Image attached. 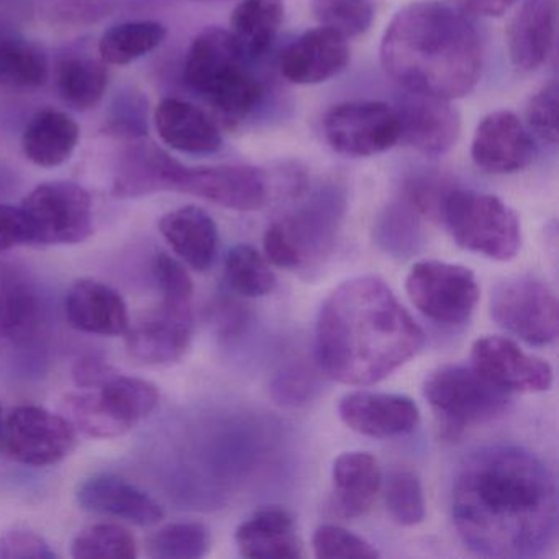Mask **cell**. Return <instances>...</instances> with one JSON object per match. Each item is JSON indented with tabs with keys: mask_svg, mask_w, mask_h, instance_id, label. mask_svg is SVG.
I'll use <instances>...</instances> for the list:
<instances>
[{
	"mask_svg": "<svg viewBox=\"0 0 559 559\" xmlns=\"http://www.w3.org/2000/svg\"><path fill=\"white\" fill-rule=\"evenodd\" d=\"M385 73L407 93L454 100L483 73V45L466 15L437 0L402 8L381 41Z\"/></svg>",
	"mask_w": 559,
	"mask_h": 559,
	"instance_id": "3",
	"label": "cell"
},
{
	"mask_svg": "<svg viewBox=\"0 0 559 559\" xmlns=\"http://www.w3.org/2000/svg\"><path fill=\"white\" fill-rule=\"evenodd\" d=\"M333 507L345 519L371 510L381 487V469L369 453L352 451L336 457L332 469Z\"/></svg>",
	"mask_w": 559,
	"mask_h": 559,
	"instance_id": "28",
	"label": "cell"
},
{
	"mask_svg": "<svg viewBox=\"0 0 559 559\" xmlns=\"http://www.w3.org/2000/svg\"><path fill=\"white\" fill-rule=\"evenodd\" d=\"M453 8L464 15L477 17H500L515 5L516 0H451Z\"/></svg>",
	"mask_w": 559,
	"mask_h": 559,
	"instance_id": "50",
	"label": "cell"
},
{
	"mask_svg": "<svg viewBox=\"0 0 559 559\" xmlns=\"http://www.w3.org/2000/svg\"><path fill=\"white\" fill-rule=\"evenodd\" d=\"M127 348L143 365L169 366L181 361L194 335L191 304L163 300L162 306L145 319L129 326Z\"/></svg>",
	"mask_w": 559,
	"mask_h": 559,
	"instance_id": "14",
	"label": "cell"
},
{
	"mask_svg": "<svg viewBox=\"0 0 559 559\" xmlns=\"http://www.w3.org/2000/svg\"><path fill=\"white\" fill-rule=\"evenodd\" d=\"M247 322L243 309L234 302H224L218 306L217 326L224 336H234L243 329Z\"/></svg>",
	"mask_w": 559,
	"mask_h": 559,
	"instance_id": "51",
	"label": "cell"
},
{
	"mask_svg": "<svg viewBox=\"0 0 559 559\" xmlns=\"http://www.w3.org/2000/svg\"><path fill=\"white\" fill-rule=\"evenodd\" d=\"M401 140L421 155H447L460 140L461 116L451 100L408 93L395 109Z\"/></svg>",
	"mask_w": 559,
	"mask_h": 559,
	"instance_id": "16",
	"label": "cell"
},
{
	"mask_svg": "<svg viewBox=\"0 0 559 559\" xmlns=\"http://www.w3.org/2000/svg\"><path fill=\"white\" fill-rule=\"evenodd\" d=\"M225 280L231 290L243 297L267 296L276 287L273 271L250 245H237L228 251Z\"/></svg>",
	"mask_w": 559,
	"mask_h": 559,
	"instance_id": "35",
	"label": "cell"
},
{
	"mask_svg": "<svg viewBox=\"0 0 559 559\" xmlns=\"http://www.w3.org/2000/svg\"><path fill=\"white\" fill-rule=\"evenodd\" d=\"M211 549V533L199 522H178L159 528L148 539L155 559H199Z\"/></svg>",
	"mask_w": 559,
	"mask_h": 559,
	"instance_id": "36",
	"label": "cell"
},
{
	"mask_svg": "<svg viewBox=\"0 0 559 559\" xmlns=\"http://www.w3.org/2000/svg\"><path fill=\"white\" fill-rule=\"evenodd\" d=\"M80 142V127L68 114L45 109L35 114L22 139L25 156L40 168L64 165Z\"/></svg>",
	"mask_w": 559,
	"mask_h": 559,
	"instance_id": "29",
	"label": "cell"
},
{
	"mask_svg": "<svg viewBox=\"0 0 559 559\" xmlns=\"http://www.w3.org/2000/svg\"><path fill=\"white\" fill-rule=\"evenodd\" d=\"M376 240L379 247L384 248L385 253L408 258L420 248V228L411 212L392 207L379 218Z\"/></svg>",
	"mask_w": 559,
	"mask_h": 559,
	"instance_id": "40",
	"label": "cell"
},
{
	"mask_svg": "<svg viewBox=\"0 0 559 559\" xmlns=\"http://www.w3.org/2000/svg\"><path fill=\"white\" fill-rule=\"evenodd\" d=\"M424 395L437 412L444 435L451 438L500 417L510 404L509 391L467 366L448 365L431 372Z\"/></svg>",
	"mask_w": 559,
	"mask_h": 559,
	"instance_id": "7",
	"label": "cell"
},
{
	"mask_svg": "<svg viewBox=\"0 0 559 559\" xmlns=\"http://www.w3.org/2000/svg\"><path fill=\"white\" fill-rule=\"evenodd\" d=\"M2 559H53L57 552L40 535L27 530H14L0 536Z\"/></svg>",
	"mask_w": 559,
	"mask_h": 559,
	"instance_id": "45",
	"label": "cell"
},
{
	"mask_svg": "<svg viewBox=\"0 0 559 559\" xmlns=\"http://www.w3.org/2000/svg\"><path fill=\"white\" fill-rule=\"evenodd\" d=\"M559 0H523L507 27L513 67L535 71L546 63L556 41Z\"/></svg>",
	"mask_w": 559,
	"mask_h": 559,
	"instance_id": "21",
	"label": "cell"
},
{
	"mask_svg": "<svg viewBox=\"0 0 559 559\" xmlns=\"http://www.w3.org/2000/svg\"><path fill=\"white\" fill-rule=\"evenodd\" d=\"M31 230V243L76 245L93 235V201L74 182H45L22 204Z\"/></svg>",
	"mask_w": 559,
	"mask_h": 559,
	"instance_id": "8",
	"label": "cell"
},
{
	"mask_svg": "<svg viewBox=\"0 0 559 559\" xmlns=\"http://www.w3.org/2000/svg\"><path fill=\"white\" fill-rule=\"evenodd\" d=\"M345 201L335 189L317 192L296 215L284 222L302 264L322 260L335 243Z\"/></svg>",
	"mask_w": 559,
	"mask_h": 559,
	"instance_id": "24",
	"label": "cell"
},
{
	"mask_svg": "<svg viewBox=\"0 0 559 559\" xmlns=\"http://www.w3.org/2000/svg\"><path fill=\"white\" fill-rule=\"evenodd\" d=\"M116 374L112 366L100 358V356L90 355L81 358L74 365L73 378L81 389H97Z\"/></svg>",
	"mask_w": 559,
	"mask_h": 559,
	"instance_id": "49",
	"label": "cell"
},
{
	"mask_svg": "<svg viewBox=\"0 0 559 559\" xmlns=\"http://www.w3.org/2000/svg\"><path fill=\"white\" fill-rule=\"evenodd\" d=\"M2 427H4V417H2V408H0V438H2Z\"/></svg>",
	"mask_w": 559,
	"mask_h": 559,
	"instance_id": "52",
	"label": "cell"
},
{
	"mask_svg": "<svg viewBox=\"0 0 559 559\" xmlns=\"http://www.w3.org/2000/svg\"><path fill=\"white\" fill-rule=\"evenodd\" d=\"M348 38L330 28L307 31L284 50L281 57V73L294 84L325 83L348 67Z\"/></svg>",
	"mask_w": 559,
	"mask_h": 559,
	"instance_id": "18",
	"label": "cell"
},
{
	"mask_svg": "<svg viewBox=\"0 0 559 559\" xmlns=\"http://www.w3.org/2000/svg\"><path fill=\"white\" fill-rule=\"evenodd\" d=\"M490 313L497 325L528 345L545 346L558 338V297L536 277H513L499 284L490 297Z\"/></svg>",
	"mask_w": 559,
	"mask_h": 559,
	"instance_id": "10",
	"label": "cell"
},
{
	"mask_svg": "<svg viewBox=\"0 0 559 559\" xmlns=\"http://www.w3.org/2000/svg\"><path fill=\"white\" fill-rule=\"evenodd\" d=\"M71 555L78 559H135L139 546L132 533L122 525L97 523L74 538Z\"/></svg>",
	"mask_w": 559,
	"mask_h": 559,
	"instance_id": "37",
	"label": "cell"
},
{
	"mask_svg": "<svg viewBox=\"0 0 559 559\" xmlns=\"http://www.w3.org/2000/svg\"><path fill=\"white\" fill-rule=\"evenodd\" d=\"M173 191L195 195L234 211H258L270 199V179L260 168L245 165H181Z\"/></svg>",
	"mask_w": 559,
	"mask_h": 559,
	"instance_id": "13",
	"label": "cell"
},
{
	"mask_svg": "<svg viewBox=\"0 0 559 559\" xmlns=\"http://www.w3.org/2000/svg\"><path fill=\"white\" fill-rule=\"evenodd\" d=\"M0 441L17 463L51 466L73 453L78 431L63 414L38 405H21L4 418Z\"/></svg>",
	"mask_w": 559,
	"mask_h": 559,
	"instance_id": "11",
	"label": "cell"
},
{
	"mask_svg": "<svg viewBox=\"0 0 559 559\" xmlns=\"http://www.w3.org/2000/svg\"><path fill=\"white\" fill-rule=\"evenodd\" d=\"M64 310L73 329L91 335H126L130 326L126 300L99 281H76L68 290Z\"/></svg>",
	"mask_w": 559,
	"mask_h": 559,
	"instance_id": "22",
	"label": "cell"
},
{
	"mask_svg": "<svg viewBox=\"0 0 559 559\" xmlns=\"http://www.w3.org/2000/svg\"><path fill=\"white\" fill-rule=\"evenodd\" d=\"M250 58L231 32L212 27L189 48L185 78L227 127L243 122L260 104L263 86L248 70Z\"/></svg>",
	"mask_w": 559,
	"mask_h": 559,
	"instance_id": "4",
	"label": "cell"
},
{
	"mask_svg": "<svg viewBox=\"0 0 559 559\" xmlns=\"http://www.w3.org/2000/svg\"><path fill=\"white\" fill-rule=\"evenodd\" d=\"M453 520L464 545L477 555L542 558L558 539L555 477L523 448H484L457 474Z\"/></svg>",
	"mask_w": 559,
	"mask_h": 559,
	"instance_id": "1",
	"label": "cell"
},
{
	"mask_svg": "<svg viewBox=\"0 0 559 559\" xmlns=\"http://www.w3.org/2000/svg\"><path fill=\"white\" fill-rule=\"evenodd\" d=\"M316 389V376L306 366H290L284 369L271 385L274 401L281 405H293V407L306 404L309 399H312Z\"/></svg>",
	"mask_w": 559,
	"mask_h": 559,
	"instance_id": "44",
	"label": "cell"
},
{
	"mask_svg": "<svg viewBox=\"0 0 559 559\" xmlns=\"http://www.w3.org/2000/svg\"><path fill=\"white\" fill-rule=\"evenodd\" d=\"M313 552L320 559H374L379 552L361 536L336 525H322L312 538Z\"/></svg>",
	"mask_w": 559,
	"mask_h": 559,
	"instance_id": "41",
	"label": "cell"
},
{
	"mask_svg": "<svg viewBox=\"0 0 559 559\" xmlns=\"http://www.w3.org/2000/svg\"><path fill=\"white\" fill-rule=\"evenodd\" d=\"M264 253L274 266L284 267V270H296L302 266L299 251L283 224H273L267 228L264 234Z\"/></svg>",
	"mask_w": 559,
	"mask_h": 559,
	"instance_id": "47",
	"label": "cell"
},
{
	"mask_svg": "<svg viewBox=\"0 0 559 559\" xmlns=\"http://www.w3.org/2000/svg\"><path fill=\"white\" fill-rule=\"evenodd\" d=\"M385 507L389 515L402 526H415L425 519L421 483L412 471H395L385 484Z\"/></svg>",
	"mask_w": 559,
	"mask_h": 559,
	"instance_id": "39",
	"label": "cell"
},
{
	"mask_svg": "<svg viewBox=\"0 0 559 559\" xmlns=\"http://www.w3.org/2000/svg\"><path fill=\"white\" fill-rule=\"evenodd\" d=\"M48 58L44 48L0 25V86L38 87L47 81Z\"/></svg>",
	"mask_w": 559,
	"mask_h": 559,
	"instance_id": "31",
	"label": "cell"
},
{
	"mask_svg": "<svg viewBox=\"0 0 559 559\" xmlns=\"http://www.w3.org/2000/svg\"><path fill=\"white\" fill-rule=\"evenodd\" d=\"M181 163L153 143L135 142L127 146L117 162L114 195L132 199L173 191Z\"/></svg>",
	"mask_w": 559,
	"mask_h": 559,
	"instance_id": "23",
	"label": "cell"
},
{
	"mask_svg": "<svg viewBox=\"0 0 559 559\" xmlns=\"http://www.w3.org/2000/svg\"><path fill=\"white\" fill-rule=\"evenodd\" d=\"M41 325L38 294L21 277L0 283V333L14 343H27Z\"/></svg>",
	"mask_w": 559,
	"mask_h": 559,
	"instance_id": "32",
	"label": "cell"
},
{
	"mask_svg": "<svg viewBox=\"0 0 559 559\" xmlns=\"http://www.w3.org/2000/svg\"><path fill=\"white\" fill-rule=\"evenodd\" d=\"M201 2H218V0H201Z\"/></svg>",
	"mask_w": 559,
	"mask_h": 559,
	"instance_id": "53",
	"label": "cell"
},
{
	"mask_svg": "<svg viewBox=\"0 0 559 559\" xmlns=\"http://www.w3.org/2000/svg\"><path fill=\"white\" fill-rule=\"evenodd\" d=\"M424 345V330L376 276L343 283L330 294L317 320V361L342 384H376Z\"/></svg>",
	"mask_w": 559,
	"mask_h": 559,
	"instance_id": "2",
	"label": "cell"
},
{
	"mask_svg": "<svg viewBox=\"0 0 559 559\" xmlns=\"http://www.w3.org/2000/svg\"><path fill=\"white\" fill-rule=\"evenodd\" d=\"M156 130L166 145L189 155H211L222 146L217 123L194 104L165 99L155 112Z\"/></svg>",
	"mask_w": 559,
	"mask_h": 559,
	"instance_id": "25",
	"label": "cell"
},
{
	"mask_svg": "<svg viewBox=\"0 0 559 559\" xmlns=\"http://www.w3.org/2000/svg\"><path fill=\"white\" fill-rule=\"evenodd\" d=\"M28 243L31 230L22 209L0 204V253Z\"/></svg>",
	"mask_w": 559,
	"mask_h": 559,
	"instance_id": "48",
	"label": "cell"
},
{
	"mask_svg": "<svg viewBox=\"0 0 559 559\" xmlns=\"http://www.w3.org/2000/svg\"><path fill=\"white\" fill-rule=\"evenodd\" d=\"M76 497L87 512L126 520L133 525H156L165 516L163 507L150 493L114 474H96L84 480Z\"/></svg>",
	"mask_w": 559,
	"mask_h": 559,
	"instance_id": "20",
	"label": "cell"
},
{
	"mask_svg": "<svg viewBox=\"0 0 559 559\" xmlns=\"http://www.w3.org/2000/svg\"><path fill=\"white\" fill-rule=\"evenodd\" d=\"M158 402L155 384L116 372L100 388L64 395L60 407L76 431L93 438H116L148 417Z\"/></svg>",
	"mask_w": 559,
	"mask_h": 559,
	"instance_id": "5",
	"label": "cell"
},
{
	"mask_svg": "<svg viewBox=\"0 0 559 559\" xmlns=\"http://www.w3.org/2000/svg\"><path fill=\"white\" fill-rule=\"evenodd\" d=\"M168 28L159 22H126L109 28L99 41L100 60L126 67L152 53L165 41Z\"/></svg>",
	"mask_w": 559,
	"mask_h": 559,
	"instance_id": "34",
	"label": "cell"
},
{
	"mask_svg": "<svg viewBox=\"0 0 559 559\" xmlns=\"http://www.w3.org/2000/svg\"><path fill=\"white\" fill-rule=\"evenodd\" d=\"M312 14L322 27L345 38L366 34L374 21L371 0H312Z\"/></svg>",
	"mask_w": 559,
	"mask_h": 559,
	"instance_id": "38",
	"label": "cell"
},
{
	"mask_svg": "<svg viewBox=\"0 0 559 559\" xmlns=\"http://www.w3.org/2000/svg\"><path fill=\"white\" fill-rule=\"evenodd\" d=\"M471 156L474 165L489 175H513L533 162L535 145L515 114L497 110L477 126Z\"/></svg>",
	"mask_w": 559,
	"mask_h": 559,
	"instance_id": "17",
	"label": "cell"
},
{
	"mask_svg": "<svg viewBox=\"0 0 559 559\" xmlns=\"http://www.w3.org/2000/svg\"><path fill=\"white\" fill-rule=\"evenodd\" d=\"M340 418L346 427L372 438L411 433L420 421V412L411 397L379 392H353L338 405Z\"/></svg>",
	"mask_w": 559,
	"mask_h": 559,
	"instance_id": "19",
	"label": "cell"
},
{
	"mask_svg": "<svg viewBox=\"0 0 559 559\" xmlns=\"http://www.w3.org/2000/svg\"><path fill=\"white\" fill-rule=\"evenodd\" d=\"M235 539L245 558L297 559L304 556L293 515L280 507L258 510L238 526Z\"/></svg>",
	"mask_w": 559,
	"mask_h": 559,
	"instance_id": "26",
	"label": "cell"
},
{
	"mask_svg": "<svg viewBox=\"0 0 559 559\" xmlns=\"http://www.w3.org/2000/svg\"><path fill=\"white\" fill-rule=\"evenodd\" d=\"M412 304L427 319L441 325L466 323L479 300V286L473 271L460 264L420 261L405 281Z\"/></svg>",
	"mask_w": 559,
	"mask_h": 559,
	"instance_id": "9",
	"label": "cell"
},
{
	"mask_svg": "<svg viewBox=\"0 0 559 559\" xmlns=\"http://www.w3.org/2000/svg\"><path fill=\"white\" fill-rule=\"evenodd\" d=\"M284 21L281 0H243L231 12V34L250 60L264 57L273 47Z\"/></svg>",
	"mask_w": 559,
	"mask_h": 559,
	"instance_id": "30",
	"label": "cell"
},
{
	"mask_svg": "<svg viewBox=\"0 0 559 559\" xmlns=\"http://www.w3.org/2000/svg\"><path fill=\"white\" fill-rule=\"evenodd\" d=\"M558 109L559 90L556 81L543 86L526 106V122L530 129L551 145H556L559 139Z\"/></svg>",
	"mask_w": 559,
	"mask_h": 559,
	"instance_id": "42",
	"label": "cell"
},
{
	"mask_svg": "<svg viewBox=\"0 0 559 559\" xmlns=\"http://www.w3.org/2000/svg\"><path fill=\"white\" fill-rule=\"evenodd\" d=\"M156 283L162 290L163 300L175 304H191L194 283L186 267L169 254H158L153 266Z\"/></svg>",
	"mask_w": 559,
	"mask_h": 559,
	"instance_id": "43",
	"label": "cell"
},
{
	"mask_svg": "<svg viewBox=\"0 0 559 559\" xmlns=\"http://www.w3.org/2000/svg\"><path fill=\"white\" fill-rule=\"evenodd\" d=\"M159 231L175 253L192 270L207 271L218 250V230L214 218L202 209L188 205L163 215Z\"/></svg>",
	"mask_w": 559,
	"mask_h": 559,
	"instance_id": "27",
	"label": "cell"
},
{
	"mask_svg": "<svg viewBox=\"0 0 559 559\" xmlns=\"http://www.w3.org/2000/svg\"><path fill=\"white\" fill-rule=\"evenodd\" d=\"M323 133L340 155L366 158L391 150L401 140V123L388 104L345 103L326 112Z\"/></svg>",
	"mask_w": 559,
	"mask_h": 559,
	"instance_id": "12",
	"label": "cell"
},
{
	"mask_svg": "<svg viewBox=\"0 0 559 559\" xmlns=\"http://www.w3.org/2000/svg\"><path fill=\"white\" fill-rule=\"evenodd\" d=\"M473 368L506 391L543 392L552 384V369L545 359L526 355L512 340L484 336L471 352Z\"/></svg>",
	"mask_w": 559,
	"mask_h": 559,
	"instance_id": "15",
	"label": "cell"
},
{
	"mask_svg": "<svg viewBox=\"0 0 559 559\" xmlns=\"http://www.w3.org/2000/svg\"><path fill=\"white\" fill-rule=\"evenodd\" d=\"M57 90L71 109H93L106 94V63L90 57L63 58L57 68Z\"/></svg>",
	"mask_w": 559,
	"mask_h": 559,
	"instance_id": "33",
	"label": "cell"
},
{
	"mask_svg": "<svg viewBox=\"0 0 559 559\" xmlns=\"http://www.w3.org/2000/svg\"><path fill=\"white\" fill-rule=\"evenodd\" d=\"M443 179L421 176L407 185V201L418 214L440 217L441 202L450 191Z\"/></svg>",
	"mask_w": 559,
	"mask_h": 559,
	"instance_id": "46",
	"label": "cell"
},
{
	"mask_svg": "<svg viewBox=\"0 0 559 559\" xmlns=\"http://www.w3.org/2000/svg\"><path fill=\"white\" fill-rule=\"evenodd\" d=\"M440 218L461 248L490 260H512L522 247L519 217L496 195L451 188Z\"/></svg>",
	"mask_w": 559,
	"mask_h": 559,
	"instance_id": "6",
	"label": "cell"
}]
</instances>
